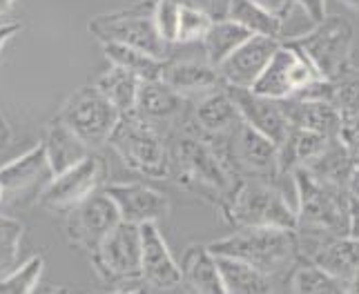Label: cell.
Segmentation results:
<instances>
[{
  "instance_id": "1",
  "label": "cell",
  "mask_w": 359,
  "mask_h": 294,
  "mask_svg": "<svg viewBox=\"0 0 359 294\" xmlns=\"http://www.w3.org/2000/svg\"><path fill=\"white\" fill-rule=\"evenodd\" d=\"M297 241L302 261L324 243L351 234V192L315 181L306 169H294Z\"/></svg>"
},
{
  "instance_id": "2",
  "label": "cell",
  "mask_w": 359,
  "mask_h": 294,
  "mask_svg": "<svg viewBox=\"0 0 359 294\" xmlns=\"http://www.w3.org/2000/svg\"><path fill=\"white\" fill-rule=\"evenodd\" d=\"M168 143H170L168 178L175 181L181 190L219 207L237 178L232 176V172L215 150V145L199 136L190 125H185V130L175 134Z\"/></svg>"
},
{
  "instance_id": "3",
  "label": "cell",
  "mask_w": 359,
  "mask_h": 294,
  "mask_svg": "<svg viewBox=\"0 0 359 294\" xmlns=\"http://www.w3.org/2000/svg\"><path fill=\"white\" fill-rule=\"evenodd\" d=\"M208 248L215 256L243 261L277 279H288L302 261L297 232L290 227H239Z\"/></svg>"
},
{
  "instance_id": "4",
  "label": "cell",
  "mask_w": 359,
  "mask_h": 294,
  "mask_svg": "<svg viewBox=\"0 0 359 294\" xmlns=\"http://www.w3.org/2000/svg\"><path fill=\"white\" fill-rule=\"evenodd\" d=\"M226 223L239 227H290L297 225V210L279 181L237 178L219 205Z\"/></svg>"
},
{
  "instance_id": "5",
  "label": "cell",
  "mask_w": 359,
  "mask_h": 294,
  "mask_svg": "<svg viewBox=\"0 0 359 294\" xmlns=\"http://www.w3.org/2000/svg\"><path fill=\"white\" fill-rule=\"evenodd\" d=\"M107 145L136 174L145 178H168L170 143L165 134L134 112L121 116Z\"/></svg>"
},
{
  "instance_id": "6",
  "label": "cell",
  "mask_w": 359,
  "mask_h": 294,
  "mask_svg": "<svg viewBox=\"0 0 359 294\" xmlns=\"http://www.w3.org/2000/svg\"><path fill=\"white\" fill-rule=\"evenodd\" d=\"M156 0H136V3L109 11V14H98L90 20L88 29L103 43H123L139 47L143 52L165 58L170 56L172 47L161 38L154 20Z\"/></svg>"
},
{
  "instance_id": "7",
  "label": "cell",
  "mask_w": 359,
  "mask_h": 294,
  "mask_svg": "<svg viewBox=\"0 0 359 294\" xmlns=\"http://www.w3.org/2000/svg\"><path fill=\"white\" fill-rule=\"evenodd\" d=\"M290 41L308 56L326 80H335L353 65L355 27L341 16H326Z\"/></svg>"
},
{
  "instance_id": "8",
  "label": "cell",
  "mask_w": 359,
  "mask_h": 294,
  "mask_svg": "<svg viewBox=\"0 0 359 294\" xmlns=\"http://www.w3.org/2000/svg\"><path fill=\"white\" fill-rule=\"evenodd\" d=\"M208 143L215 145L234 178L279 181V147L245 122H241L230 136Z\"/></svg>"
},
{
  "instance_id": "9",
  "label": "cell",
  "mask_w": 359,
  "mask_h": 294,
  "mask_svg": "<svg viewBox=\"0 0 359 294\" xmlns=\"http://www.w3.org/2000/svg\"><path fill=\"white\" fill-rule=\"evenodd\" d=\"M58 116L94 152L109 143V136H112L123 114L94 83L83 85L81 90L74 92Z\"/></svg>"
},
{
  "instance_id": "10",
  "label": "cell",
  "mask_w": 359,
  "mask_h": 294,
  "mask_svg": "<svg viewBox=\"0 0 359 294\" xmlns=\"http://www.w3.org/2000/svg\"><path fill=\"white\" fill-rule=\"evenodd\" d=\"M141 252H143V239H141V225L134 223H121L109 232L98 245V250L90 256L96 274L109 286H123L141 279Z\"/></svg>"
},
{
  "instance_id": "11",
  "label": "cell",
  "mask_w": 359,
  "mask_h": 294,
  "mask_svg": "<svg viewBox=\"0 0 359 294\" xmlns=\"http://www.w3.org/2000/svg\"><path fill=\"white\" fill-rule=\"evenodd\" d=\"M324 78L317 67L308 60V56L297 47L292 41H283L279 49L268 63L266 71L252 85V92L275 98V101H286L297 92H302L306 85Z\"/></svg>"
},
{
  "instance_id": "12",
  "label": "cell",
  "mask_w": 359,
  "mask_h": 294,
  "mask_svg": "<svg viewBox=\"0 0 359 294\" xmlns=\"http://www.w3.org/2000/svg\"><path fill=\"white\" fill-rule=\"evenodd\" d=\"M118 223H121V214L114 201L105 194V190H98L67 212L65 232L74 248H79L92 256L98 250V245L103 243V239Z\"/></svg>"
},
{
  "instance_id": "13",
  "label": "cell",
  "mask_w": 359,
  "mask_h": 294,
  "mask_svg": "<svg viewBox=\"0 0 359 294\" xmlns=\"http://www.w3.org/2000/svg\"><path fill=\"white\" fill-rule=\"evenodd\" d=\"M105 176V165L98 156L90 154L79 165L56 174L39 194V205L49 212H69L88 196L98 192Z\"/></svg>"
},
{
  "instance_id": "14",
  "label": "cell",
  "mask_w": 359,
  "mask_h": 294,
  "mask_svg": "<svg viewBox=\"0 0 359 294\" xmlns=\"http://www.w3.org/2000/svg\"><path fill=\"white\" fill-rule=\"evenodd\" d=\"M134 114L154 125L170 141L175 134L185 130L192 114V101L175 92L163 80H143Z\"/></svg>"
},
{
  "instance_id": "15",
  "label": "cell",
  "mask_w": 359,
  "mask_h": 294,
  "mask_svg": "<svg viewBox=\"0 0 359 294\" xmlns=\"http://www.w3.org/2000/svg\"><path fill=\"white\" fill-rule=\"evenodd\" d=\"M105 194L114 201L121 220L134 225L158 223L170 214V201L158 190L141 181L128 183H107Z\"/></svg>"
},
{
  "instance_id": "16",
  "label": "cell",
  "mask_w": 359,
  "mask_h": 294,
  "mask_svg": "<svg viewBox=\"0 0 359 294\" xmlns=\"http://www.w3.org/2000/svg\"><path fill=\"white\" fill-rule=\"evenodd\" d=\"M281 43L283 41L270 38V36H250V38L239 49H234L224 63L217 67L221 78H224L226 85H232V88L252 90V85L266 71L268 63L275 56Z\"/></svg>"
},
{
  "instance_id": "17",
  "label": "cell",
  "mask_w": 359,
  "mask_h": 294,
  "mask_svg": "<svg viewBox=\"0 0 359 294\" xmlns=\"http://www.w3.org/2000/svg\"><path fill=\"white\" fill-rule=\"evenodd\" d=\"M226 90L232 98L234 107L239 109L245 125L262 132L264 136H268L279 147L290 130V122H288L286 112H283L281 101L262 96V94L245 90V88H232V85H226Z\"/></svg>"
},
{
  "instance_id": "18",
  "label": "cell",
  "mask_w": 359,
  "mask_h": 294,
  "mask_svg": "<svg viewBox=\"0 0 359 294\" xmlns=\"http://www.w3.org/2000/svg\"><path fill=\"white\" fill-rule=\"evenodd\" d=\"M161 80L168 88L179 92L188 101H196L205 94H212L217 90H224L226 83L221 78V74L215 65H210L208 60L196 58H177L170 56L161 71Z\"/></svg>"
},
{
  "instance_id": "19",
  "label": "cell",
  "mask_w": 359,
  "mask_h": 294,
  "mask_svg": "<svg viewBox=\"0 0 359 294\" xmlns=\"http://www.w3.org/2000/svg\"><path fill=\"white\" fill-rule=\"evenodd\" d=\"M141 279L154 290H177L181 286V263L172 256L158 225H141Z\"/></svg>"
},
{
  "instance_id": "20",
  "label": "cell",
  "mask_w": 359,
  "mask_h": 294,
  "mask_svg": "<svg viewBox=\"0 0 359 294\" xmlns=\"http://www.w3.org/2000/svg\"><path fill=\"white\" fill-rule=\"evenodd\" d=\"M243 122L239 109L234 107L228 90H217L192 101V114L188 125L208 141L226 139Z\"/></svg>"
},
{
  "instance_id": "21",
  "label": "cell",
  "mask_w": 359,
  "mask_h": 294,
  "mask_svg": "<svg viewBox=\"0 0 359 294\" xmlns=\"http://www.w3.org/2000/svg\"><path fill=\"white\" fill-rule=\"evenodd\" d=\"M43 178H54V174L47 163L45 145L39 143L22 156L0 167V205L18 199Z\"/></svg>"
},
{
  "instance_id": "22",
  "label": "cell",
  "mask_w": 359,
  "mask_h": 294,
  "mask_svg": "<svg viewBox=\"0 0 359 294\" xmlns=\"http://www.w3.org/2000/svg\"><path fill=\"white\" fill-rule=\"evenodd\" d=\"M181 288L185 294H228L217 256L208 245H190L181 259Z\"/></svg>"
},
{
  "instance_id": "23",
  "label": "cell",
  "mask_w": 359,
  "mask_h": 294,
  "mask_svg": "<svg viewBox=\"0 0 359 294\" xmlns=\"http://www.w3.org/2000/svg\"><path fill=\"white\" fill-rule=\"evenodd\" d=\"M283 112L292 127L311 130L324 134L328 139H339L344 116L339 109L326 101H302V98H286L281 101Z\"/></svg>"
},
{
  "instance_id": "24",
  "label": "cell",
  "mask_w": 359,
  "mask_h": 294,
  "mask_svg": "<svg viewBox=\"0 0 359 294\" xmlns=\"http://www.w3.org/2000/svg\"><path fill=\"white\" fill-rule=\"evenodd\" d=\"M45 154H47V163L52 174H63L69 167L79 165L81 161H85L92 150L85 145L76 134H74L60 116H56L45 130Z\"/></svg>"
},
{
  "instance_id": "25",
  "label": "cell",
  "mask_w": 359,
  "mask_h": 294,
  "mask_svg": "<svg viewBox=\"0 0 359 294\" xmlns=\"http://www.w3.org/2000/svg\"><path fill=\"white\" fill-rule=\"evenodd\" d=\"M217 263L228 294H283V286L288 284V279L270 276L262 270L228 256H217Z\"/></svg>"
},
{
  "instance_id": "26",
  "label": "cell",
  "mask_w": 359,
  "mask_h": 294,
  "mask_svg": "<svg viewBox=\"0 0 359 294\" xmlns=\"http://www.w3.org/2000/svg\"><path fill=\"white\" fill-rule=\"evenodd\" d=\"M299 169H306L315 181L337 190H348L351 178L355 174L353 158L348 150H346V145L341 143V139H332L313 161H308Z\"/></svg>"
},
{
  "instance_id": "27",
  "label": "cell",
  "mask_w": 359,
  "mask_h": 294,
  "mask_svg": "<svg viewBox=\"0 0 359 294\" xmlns=\"http://www.w3.org/2000/svg\"><path fill=\"white\" fill-rule=\"evenodd\" d=\"M306 261L321 267L324 272L344 281V284H348L359 272V239L351 234L332 239L317 248Z\"/></svg>"
},
{
  "instance_id": "28",
  "label": "cell",
  "mask_w": 359,
  "mask_h": 294,
  "mask_svg": "<svg viewBox=\"0 0 359 294\" xmlns=\"http://www.w3.org/2000/svg\"><path fill=\"white\" fill-rule=\"evenodd\" d=\"M330 141L332 139L324 136V134L290 125L286 139L279 145V183L281 176H290L294 169H299L308 161H313Z\"/></svg>"
},
{
  "instance_id": "29",
  "label": "cell",
  "mask_w": 359,
  "mask_h": 294,
  "mask_svg": "<svg viewBox=\"0 0 359 294\" xmlns=\"http://www.w3.org/2000/svg\"><path fill=\"white\" fill-rule=\"evenodd\" d=\"M250 31L245 27H241L239 22H234L232 18H217L212 22V27L205 34V38L201 41V49H203V58L210 65L219 67L224 60L239 49L248 38H250Z\"/></svg>"
},
{
  "instance_id": "30",
  "label": "cell",
  "mask_w": 359,
  "mask_h": 294,
  "mask_svg": "<svg viewBox=\"0 0 359 294\" xmlns=\"http://www.w3.org/2000/svg\"><path fill=\"white\" fill-rule=\"evenodd\" d=\"M103 54L112 65L132 71L141 80H158L165 65V58L152 56L139 47L123 43H103Z\"/></svg>"
},
{
  "instance_id": "31",
  "label": "cell",
  "mask_w": 359,
  "mask_h": 294,
  "mask_svg": "<svg viewBox=\"0 0 359 294\" xmlns=\"http://www.w3.org/2000/svg\"><path fill=\"white\" fill-rule=\"evenodd\" d=\"M141 83L143 80L139 76H134L132 71L112 65L105 74H101V76L96 78V88L109 98V103H112L121 114H130L136 107Z\"/></svg>"
},
{
  "instance_id": "32",
  "label": "cell",
  "mask_w": 359,
  "mask_h": 294,
  "mask_svg": "<svg viewBox=\"0 0 359 294\" xmlns=\"http://www.w3.org/2000/svg\"><path fill=\"white\" fill-rule=\"evenodd\" d=\"M228 18L239 22L252 36H270V38L283 41L286 24L272 14H268L264 7H259L255 0H230Z\"/></svg>"
},
{
  "instance_id": "33",
  "label": "cell",
  "mask_w": 359,
  "mask_h": 294,
  "mask_svg": "<svg viewBox=\"0 0 359 294\" xmlns=\"http://www.w3.org/2000/svg\"><path fill=\"white\" fill-rule=\"evenodd\" d=\"M288 294H348L344 281L330 276L321 267L299 261L288 276Z\"/></svg>"
},
{
  "instance_id": "34",
  "label": "cell",
  "mask_w": 359,
  "mask_h": 294,
  "mask_svg": "<svg viewBox=\"0 0 359 294\" xmlns=\"http://www.w3.org/2000/svg\"><path fill=\"white\" fill-rule=\"evenodd\" d=\"M330 103L344 118L359 116V67L351 65L335 80H330Z\"/></svg>"
},
{
  "instance_id": "35",
  "label": "cell",
  "mask_w": 359,
  "mask_h": 294,
  "mask_svg": "<svg viewBox=\"0 0 359 294\" xmlns=\"http://www.w3.org/2000/svg\"><path fill=\"white\" fill-rule=\"evenodd\" d=\"M25 234L22 220L0 214V279L14 272L18 267V252L20 241Z\"/></svg>"
},
{
  "instance_id": "36",
  "label": "cell",
  "mask_w": 359,
  "mask_h": 294,
  "mask_svg": "<svg viewBox=\"0 0 359 294\" xmlns=\"http://www.w3.org/2000/svg\"><path fill=\"white\" fill-rule=\"evenodd\" d=\"M217 18L210 14V11L181 3V20H179V36H177V45H192V43H201L205 38V34L212 27V22Z\"/></svg>"
},
{
  "instance_id": "37",
  "label": "cell",
  "mask_w": 359,
  "mask_h": 294,
  "mask_svg": "<svg viewBox=\"0 0 359 294\" xmlns=\"http://www.w3.org/2000/svg\"><path fill=\"white\" fill-rule=\"evenodd\" d=\"M43 256H32L25 261L14 272L0 279V294H34L36 286H39L41 274H43Z\"/></svg>"
},
{
  "instance_id": "38",
  "label": "cell",
  "mask_w": 359,
  "mask_h": 294,
  "mask_svg": "<svg viewBox=\"0 0 359 294\" xmlns=\"http://www.w3.org/2000/svg\"><path fill=\"white\" fill-rule=\"evenodd\" d=\"M156 29L170 47L177 45L179 20H181V0H156L154 9Z\"/></svg>"
},
{
  "instance_id": "39",
  "label": "cell",
  "mask_w": 359,
  "mask_h": 294,
  "mask_svg": "<svg viewBox=\"0 0 359 294\" xmlns=\"http://www.w3.org/2000/svg\"><path fill=\"white\" fill-rule=\"evenodd\" d=\"M341 143L346 145L351 158H353V165L359 172V116L353 118H344V125H341V134H339Z\"/></svg>"
},
{
  "instance_id": "40",
  "label": "cell",
  "mask_w": 359,
  "mask_h": 294,
  "mask_svg": "<svg viewBox=\"0 0 359 294\" xmlns=\"http://www.w3.org/2000/svg\"><path fill=\"white\" fill-rule=\"evenodd\" d=\"M255 3L259 7H264L268 14L279 18L283 24H286V20L292 16L294 7H299V3H297V0H255ZM283 34H286V31H283Z\"/></svg>"
},
{
  "instance_id": "41",
  "label": "cell",
  "mask_w": 359,
  "mask_h": 294,
  "mask_svg": "<svg viewBox=\"0 0 359 294\" xmlns=\"http://www.w3.org/2000/svg\"><path fill=\"white\" fill-rule=\"evenodd\" d=\"M297 3L313 22H321L326 18V0H297Z\"/></svg>"
},
{
  "instance_id": "42",
  "label": "cell",
  "mask_w": 359,
  "mask_h": 294,
  "mask_svg": "<svg viewBox=\"0 0 359 294\" xmlns=\"http://www.w3.org/2000/svg\"><path fill=\"white\" fill-rule=\"evenodd\" d=\"M145 281H132V284H123V286H114L105 294H150V290L145 288Z\"/></svg>"
},
{
  "instance_id": "43",
  "label": "cell",
  "mask_w": 359,
  "mask_h": 294,
  "mask_svg": "<svg viewBox=\"0 0 359 294\" xmlns=\"http://www.w3.org/2000/svg\"><path fill=\"white\" fill-rule=\"evenodd\" d=\"M22 29L20 22H3L0 24V52L5 49V45L14 38V36Z\"/></svg>"
},
{
  "instance_id": "44",
  "label": "cell",
  "mask_w": 359,
  "mask_h": 294,
  "mask_svg": "<svg viewBox=\"0 0 359 294\" xmlns=\"http://www.w3.org/2000/svg\"><path fill=\"white\" fill-rule=\"evenodd\" d=\"M9 141H11V130L7 125L5 116L0 114V150H5V147L9 145Z\"/></svg>"
},
{
  "instance_id": "45",
  "label": "cell",
  "mask_w": 359,
  "mask_h": 294,
  "mask_svg": "<svg viewBox=\"0 0 359 294\" xmlns=\"http://www.w3.org/2000/svg\"><path fill=\"white\" fill-rule=\"evenodd\" d=\"M348 192H351L353 199H359V172H357V169H355V174H353V178H351Z\"/></svg>"
},
{
  "instance_id": "46",
  "label": "cell",
  "mask_w": 359,
  "mask_h": 294,
  "mask_svg": "<svg viewBox=\"0 0 359 294\" xmlns=\"http://www.w3.org/2000/svg\"><path fill=\"white\" fill-rule=\"evenodd\" d=\"M346 288H348V294H359V272L346 284Z\"/></svg>"
},
{
  "instance_id": "47",
  "label": "cell",
  "mask_w": 359,
  "mask_h": 294,
  "mask_svg": "<svg viewBox=\"0 0 359 294\" xmlns=\"http://www.w3.org/2000/svg\"><path fill=\"white\" fill-rule=\"evenodd\" d=\"M11 5H14V0H0V16H5L11 9Z\"/></svg>"
},
{
  "instance_id": "48",
  "label": "cell",
  "mask_w": 359,
  "mask_h": 294,
  "mask_svg": "<svg viewBox=\"0 0 359 294\" xmlns=\"http://www.w3.org/2000/svg\"><path fill=\"white\" fill-rule=\"evenodd\" d=\"M339 3H341V5H346L348 9H353V11H357V14H359V0H339Z\"/></svg>"
},
{
  "instance_id": "49",
  "label": "cell",
  "mask_w": 359,
  "mask_h": 294,
  "mask_svg": "<svg viewBox=\"0 0 359 294\" xmlns=\"http://www.w3.org/2000/svg\"><path fill=\"white\" fill-rule=\"evenodd\" d=\"M47 294H72L67 288H58V290H52V292H47Z\"/></svg>"
}]
</instances>
